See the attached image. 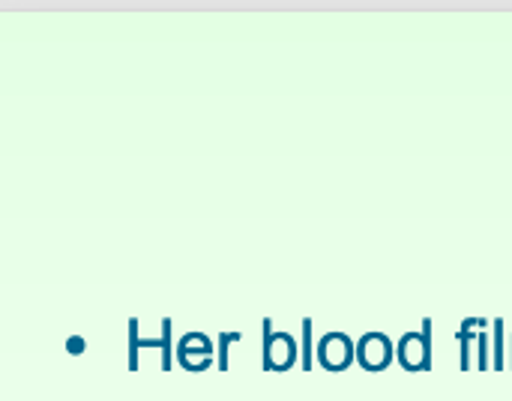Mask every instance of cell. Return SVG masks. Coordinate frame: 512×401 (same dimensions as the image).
Returning a JSON list of instances; mask_svg holds the SVG:
<instances>
[{
    "mask_svg": "<svg viewBox=\"0 0 512 401\" xmlns=\"http://www.w3.org/2000/svg\"><path fill=\"white\" fill-rule=\"evenodd\" d=\"M261 366L264 372H291L297 366V339L291 333H273V321L264 318L261 324Z\"/></svg>",
    "mask_w": 512,
    "mask_h": 401,
    "instance_id": "1",
    "label": "cell"
},
{
    "mask_svg": "<svg viewBox=\"0 0 512 401\" xmlns=\"http://www.w3.org/2000/svg\"><path fill=\"white\" fill-rule=\"evenodd\" d=\"M396 360L405 372L432 369V321L426 318L417 333H405L396 345Z\"/></svg>",
    "mask_w": 512,
    "mask_h": 401,
    "instance_id": "2",
    "label": "cell"
},
{
    "mask_svg": "<svg viewBox=\"0 0 512 401\" xmlns=\"http://www.w3.org/2000/svg\"><path fill=\"white\" fill-rule=\"evenodd\" d=\"M357 363V342L345 333H327L318 342V366L327 372H345Z\"/></svg>",
    "mask_w": 512,
    "mask_h": 401,
    "instance_id": "3",
    "label": "cell"
},
{
    "mask_svg": "<svg viewBox=\"0 0 512 401\" xmlns=\"http://www.w3.org/2000/svg\"><path fill=\"white\" fill-rule=\"evenodd\" d=\"M396 345L390 342L387 333H366L357 342V363L366 372H387L393 366Z\"/></svg>",
    "mask_w": 512,
    "mask_h": 401,
    "instance_id": "4",
    "label": "cell"
},
{
    "mask_svg": "<svg viewBox=\"0 0 512 401\" xmlns=\"http://www.w3.org/2000/svg\"><path fill=\"white\" fill-rule=\"evenodd\" d=\"M213 339L204 333H186L177 345V363L186 372H207L213 366Z\"/></svg>",
    "mask_w": 512,
    "mask_h": 401,
    "instance_id": "5",
    "label": "cell"
},
{
    "mask_svg": "<svg viewBox=\"0 0 512 401\" xmlns=\"http://www.w3.org/2000/svg\"><path fill=\"white\" fill-rule=\"evenodd\" d=\"M156 348L162 351V372H171L174 354H171V318L162 321V339H138V321H129V369L138 372V351Z\"/></svg>",
    "mask_w": 512,
    "mask_h": 401,
    "instance_id": "6",
    "label": "cell"
},
{
    "mask_svg": "<svg viewBox=\"0 0 512 401\" xmlns=\"http://www.w3.org/2000/svg\"><path fill=\"white\" fill-rule=\"evenodd\" d=\"M243 339V333H219V339H216V357H219V372H228V348L234 345V342H240Z\"/></svg>",
    "mask_w": 512,
    "mask_h": 401,
    "instance_id": "7",
    "label": "cell"
},
{
    "mask_svg": "<svg viewBox=\"0 0 512 401\" xmlns=\"http://www.w3.org/2000/svg\"><path fill=\"white\" fill-rule=\"evenodd\" d=\"M303 369L312 372V318H303Z\"/></svg>",
    "mask_w": 512,
    "mask_h": 401,
    "instance_id": "8",
    "label": "cell"
},
{
    "mask_svg": "<svg viewBox=\"0 0 512 401\" xmlns=\"http://www.w3.org/2000/svg\"><path fill=\"white\" fill-rule=\"evenodd\" d=\"M495 336H498V348H495V369H504V321H495Z\"/></svg>",
    "mask_w": 512,
    "mask_h": 401,
    "instance_id": "9",
    "label": "cell"
},
{
    "mask_svg": "<svg viewBox=\"0 0 512 401\" xmlns=\"http://www.w3.org/2000/svg\"><path fill=\"white\" fill-rule=\"evenodd\" d=\"M66 351H69V354H84V339H81V336H72V339L66 342Z\"/></svg>",
    "mask_w": 512,
    "mask_h": 401,
    "instance_id": "10",
    "label": "cell"
}]
</instances>
